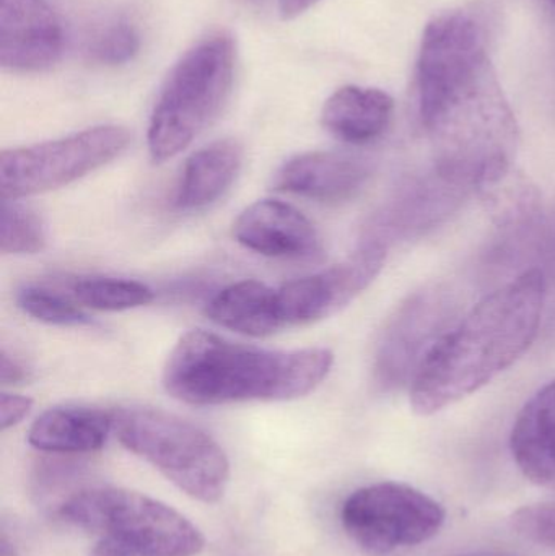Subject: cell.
I'll list each match as a JSON object with an SVG mask.
<instances>
[{
	"mask_svg": "<svg viewBox=\"0 0 555 556\" xmlns=\"http://www.w3.org/2000/svg\"><path fill=\"white\" fill-rule=\"evenodd\" d=\"M469 188L443 178L433 169L396 189V194L378 212L367 240L387 244L391 238L419 237L436 228L462 205Z\"/></svg>",
	"mask_w": 555,
	"mask_h": 556,
	"instance_id": "12",
	"label": "cell"
},
{
	"mask_svg": "<svg viewBox=\"0 0 555 556\" xmlns=\"http://www.w3.org/2000/svg\"><path fill=\"white\" fill-rule=\"evenodd\" d=\"M393 113L394 100L387 91L348 85L328 98L321 123L341 142L367 146L387 132Z\"/></svg>",
	"mask_w": 555,
	"mask_h": 556,
	"instance_id": "15",
	"label": "cell"
},
{
	"mask_svg": "<svg viewBox=\"0 0 555 556\" xmlns=\"http://www.w3.org/2000/svg\"><path fill=\"white\" fill-rule=\"evenodd\" d=\"M370 178V165L358 156L308 152L283 163L274 175L273 186L310 201L339 204L357 198Z\"/></svg>",
	"mask_w": 555,
	"mask_h": 556,
	"instance_id": "14",
	"label": "cell"
},
{
	"mask_svg": "<svg viewBox=\"0 0 555 556\" xmlns=\"http://www.w3.org/2000/svg\"><path fill=\"white\" fill-rule=\"evenodd\" d=\"M28 378V369L3 349L0 353V382L3 386L18 384Z\"/></svg>",
	"mask_w": 555,
	"mask_h": 556,
	"instance_id": "27",
	"label": "cell"
},
{
	"mask_svg": "<svg viewBox=\"0 0 555 556\" xmlns=\"http://www.w3.org/2000/svg\"><path fill=\"white\" fill-rule=\"evenodd\" d=\"M16 303L23 313L49 326L77 327L90 324V317L78 306L77 301L58 291L26 287L20 291Z\"/></svg>",
	"mask_w": 555,
	"mask_h": 556,
	"instance_id": "24",
	"label": "cell"
},
{
	"mask_svg": "<svg viewBox=\"0 0 555 556\" xmlns=\"http://www.w3.org/2000/svg\"><path fill=\"white\" fill-rule=\"evenodd\" d=\"M547 2H550L551 5H553V9H555V0H547Z\"/></svg>",
	"mask_w": 555,
	"mask_h": 556,
	"instance_id": "30",
	"label": "cell"
},
{
	"mask_svg": "<svg viewBox=\"0 0 555 556\" xmlns=\"http://www.w3.org/2000/svg\"><path fill=\"white\" fill-rule=\"evenodd\" d=\"M243 165V150L234 139L217 140L189 156L176 189L181 211H201L230 189Z\"/></svg>",
	"mask_w": 555,
	"mask_h": 556,
	"instance_id": "18",
	"label": "cell"
},
{
	"mask_svg": "<svg viewBox=\"0 0 555 556\" xmlns=\"http://www.w3.org/2000/svg\"><path fill=\"white\" fill-rule=\"evenodd\" d=\"M555 381L544 386L525 405L512 430L515 463L538 485L555 482Z\"/></svg>",
	"mask_w": 555,
	"mask_h": 556,
	"instance_id": "16",
	"label": "cell"
},
{
	"mask_svg": "<svg viewBox=\"0 0 555 556\" xmlns=\"http://www.w3.org/2000/svg\"><path fill=\"white\" fill-rule=\"evenodd\" d=\"M512 522L515 531L528 541L555 548V503L518 509Z\"/></svg>",
	"mask_w": 555,
	"mask_h": 556,
	"instance_id": "25",
	"label": "cell"
},
{
	"mask_svg": "<svg viewBox=\"0 0 555 556\" xmlns=\"http://www.w3.org/2000/svg\"><path fill=\"white\" fill-rule=\"evenodd\" d=\"M48 243L45 222L25 205L16 201H2L0 222V250L3 254L23 256L41 253Z\"/></svg>",
	"mask_w": 555,
	"mask_h": 556,
	"instance_id": "23",
	"label": "cell"
},
{
	"mask_svg": "<svg viewBox=\"0 0 555 556\" xmlns=\"http://www.w3.org/2000/svg\"><path fill=\"white\" fill-rule=\"evenodd\" d=\"M130 139L126 127L108 124L36 146L3 150L2 201H18L64 188L113 162L129 147Z\"/></svg>",
	"mask_w": 555,
	"mask_h": 556,
	"instance_id": "7",
	"label": "cell"
},
{
	"mask_svg": "<svg viewBox=\"0 0 555 556\" xmlns=\"http://www.w3.org/2000/svg\"><path fill=\"white\" fill-rule=\"evenodd\" d=\"M345 534L367 554L381 556L439 534L442 505L403 483H375L352 493L341 509Z\"/></svg>",
	"mask_w": 555,
	"mask_h": 556,
	"instance_id": "8",
	"label": "cell"
},
{
	"mask_svg": "<svg viewBox=\"0 0 555 556\" xmlns=\"http://www.w3.org/2000/svg\"><path fill=\"white\" fill-rule=\"evenodd\" d=\"M74 300L97 311H127L152 303V288L126 278H87L74 285Z\"/></svg>",
	"mask_w": 555,
	"mask_h": 556,
	"instance_id": "21",
	"label": "cell"
},
{
	"mask_svg": "<svg viewBox=\"0 0 555 556\" xmlns=\"http://www.w3.org/2000/svg\"><path fill=\"white\" fill-rule=\"evenodd\" d=\"M64 28L46 0H0V64L3 71L35 74L58 64Z\"/></svg>",
	"mask_w": 555,
	"mask_h": 556,
	"instance_id": "11",
	"label": "cell"
},
{
	"mask_svg": "<svg viewBox=\"0 0 555 556\" xmlns=\"http://www.w3.org/2000/svg\"><path fill=\"white\" fill-rule=\"evenodd\" d=\"M140 31L126 15L113 16L93 29L85 45L88 61L106 67L127 64L140 51Z\"/></svg>",
	"mask_w": 555,
	"mask_h": 556,
	"instance_id": "22",
	"label": "cell"
},
{
	"mask_svg": "<svg viewBox=\"0 0 555 556\" xmlns=\"http://www.w3.org/2000/svg\"><path fill=\"white\" fill-rule=\"evenodd\" d=\"M59 515L97 538L91 556H198L205 538L172 506L134 490L94 486L68 496Z\"/></svg>",
	"mask_w": 555,
	"mask_h": 556,
	"instance_id": "4",
	"label": "cell"
},
{
	"mask_svg": "<svg viewBox=\"0 0 555 556\" xmlns=\"http://www.w3.org/2000/svg\"><path fill=\"white\" fill-rule=\"evenodd\" d=\"M387 250L380 241L365 240L344 263L277 288L283 327L318 323L348 306L381 273Z\"/></svg>",
	"mask_w": 555,
	"mask_h": 556,
	"instance_id": "10",
	"label": "cell"
},
{
	"mask_svg": "<svg viewBox=\"0 0 555 556\" xmlns=\"http://www.w3.org/2000/svg\"><path fill=\"white\" fill-rule=\"evenodd\" d=\"M481 5L440 13L427 25L417 59L420 123L437 173L475 189L515 165L518 132L491 59L492 18Z\"/></svg>",
	"mask_w": 555,
	"mask_h": 556,
	"instance_id": "1",
	"label": "cell"
},
{
	"mask_svg": "<svg viewBox=\"0 0 555 556\" xmlns=\"http://www.w3.org/2000/svg\"><path fill=\"white\" fill-rule=\"evenodd\" d=\"M469 556H515V555L507 554V552L491 551V552H479V554L469 555Z\"/></svg>",
	"mask_w": 555,
	"mask_h": 556,
	"instance_id": "29",
	"label": "cell"
},
{
	"mask_svg": "<svg viewBox=\"0 0 555 556\" xmlns=\"http://www.w3.org/2000/svg\"><path fill=\"white\" fill-rule=\"evenodd\" d=\"M218 326L248 337H267L283 329L277 290L263 281L241 280L218 291L205 307Z\"/></svg>",
	"mask_w": 555,
	"mask_h": 556,
	"instance_id": "19",
	"label": "cell"
},
{
	"mask_svg": "<svg viewBox=\"0 0 555 556\" xmlns=\"http://www.w3.org/2000/svg\"><path fill=\"white\" fill-rule=\"evenodd\" d=\"M235 41L228 33L205 36L169 72L150 116L147 143L153 162L188 149L218 116L234 85Z\"/></svg>",
	"mask_w": 555,
	"mask_h": 556,
	"instance_id": "5",
	"label": "cell"
},
{
	"mask_svg": "<svg viewBox=\"0 0 555 556\" xmlns=\"http://www.w3.org/2000/svg\"><path fill=\"white\" fill-rule=\"evenodd\" d=\"M553 450H554V456H555V437H554V440H553Z\"/></svg>",
	"mask_w": 555,
	"mask_h": 556,
	"instance_id": "31",
	"label": "cell"
},
{
	"mask_svg": "<svg viewBox=\"0 0 555 556\" xmlns=\"http://www.w3.org/2000/svg\"><path fill=\"white\" fill-rule=\"evenodd\" d=\"M113 431L127 451L192 500L212 505L224 498L230 463L202 428L159 408L127 407L113 412Z\"/></svg>",
	"mask_w": 555,
	"mask_h": 556,
	"instance_id": "6",
	"label": "cell"
},
{
	"mask_svg": "<svg viewBox=\"0 0 555 556\" xmlns=\"http://www.w3.org/2000/svg\"><path fill=\"white\" fill-rule=\"evenodd\" d=\"M328 349L273 352L191 330L176 343L163 369V386L191 405L282 402L315 391L331 371Z\"/></svg>",
	"mask_w": 555,
	"mask_h": 556,
	"instance_id": "3",
	"label": "cell"
},
{
	"mask_svg": "<svg viewBox=\"0 0 555 556\" xmlns=\"http://www.w3.org/2000/svg\"><path fill=\"white\" fill-rule=\"evenodd\" d=\"M234 237L241 247L274 260H310L321 251L315 225L286 202H254L234 225Z\"/></svg>",
	"mask_w": 555,
	"mask_h": 556,
	"instance_id": "13",
	"label": "cell"
},
{
	"mask_svg": "<svg viewBox=\"0 0 555 556\" xmlns=\"http://www.w3.org/2000/svg\"><path fill=\"white\" fill-rule=\"evenodd\" d=\"M482 207L501 228L524 227L541 211V192L517 165L499 169L475 186Z\"/></svg>",
	"mask_w": 555,
	"mask_h": 556,
	"instance_id": "20",
	"label": "cell"
},
{
	"mask_svg": "<svg viewBox=\"0 0 555 556\" xmlns=\"http://www.w3.org/2000/svg\"><path fill=\"white\" fill-rule=\"evenodd\" d=\"M540 269L479 301L433 346L411 384V405L427 417L463 401L510 368L537 339L546 300Z\"/></svg>",
	"mask_w": 555,
	"mask_h": 556,
	"instance_id": "2",
	"label": "cell"
},
{
	"mask_svg": "<svg viewBox=\"0 0 555 556\" xmlns=\"http://www.w3.org/2000/svg\"><path fill=\"white\" fill-rule=\"evenodd\" d=\"M319 0H277L283 20H293L312 9Z\"/></svg>",
	"mask_w": 555,
	"mask_h": 556,
	"instance_id": "28",
	"label": "cell"
},
{
	"mask_svg": "<svg viewBox=\"0 0 555 556\" xmlns=\"http://www.w3.org/2000/svg\"><path fill=\"white\" fill-rule=\"evenodd\" d=\"M113 431V414L90 407H54L36 418L28 431L35 450L51 454L97 453Z\"/></svg>",
	"mask_w": 555,
	"mask_h": 556,
	"instance_id": "17",
	"label": "cell"
},
{
	"mask_svg": "<svg viewBox=\"0 0 555 556\" xmlns=\"http://www.w3.org/2000/svg\"><path fill=\"white\" fill-rule=\"evenodd\" d=\"M458 303L442 285L407 298L388 320L375 358V381L384 391L413 384L433 346L458 323Z\"/></svg>",
	"mask_w": 555,
	"mask_h": 556,
	"instance_id": "9",
	"label": "cell"
},
{
	"mask_svg": "<svg viewBox=\"0 0 555 556\" xmlns=\"http://www.w3.org/2000/svg\"><path fill=\"white\" fill-rule=\"evenodd\" d=\"M31 399L3 392L0 395V427H2V431L16 427L31 412Z\"/></svg>",
	"mask_w": 555,
	"mask_h": 556,
	"instance_id": "26",
	"label": "cell"
}]
</instances>
